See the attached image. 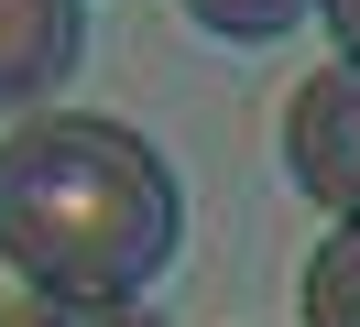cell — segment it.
<instances>
[{
	"mask_svg": "<svg viewBox=\"0 0 360 327\" xmlns=\"http://www.w3.org/2000/svg\"><path fill=\"white\" fill-rule=\"evenodd\" d=\"M175 240H186V196L142 131L44 109L0 142V273L22 295L131 305L175 262Z\"/></svg>",
	"mask_w": 360,
	"mask_h": 327,
	"instance_id": "6da1fadb",
	"label": "cell"
},
{
	"mask_svg": "<svg viewBox=\"0 0 360 327\" xmlns=\"http://www.w3.org/2000/svg\"><path fill=\"white\" fill-rule=\"evenodd\" d=\"M284 174H295V196L360 218V65L349 55L295 77V98H284Z\"/></svg>",
	"mask_w": 360,
	"mask_h": 327,
	"instance_id": "7a4b0ae2",
	"label": "cell"
},
{
	"mask_svg": "<svg viewBox=\"0 0 360 327\" xmlns=\"http://www.w3.org/2000/svg\"><path fill=\"white\" fill-rule=\"evenodd\" d=\"M77 55H88V11L77 0H0V109L66 87Z\"/></svg>",
	"mask_w": 360,
	"mask_h": 327,
	"instance_id": "3957f363",
	"label": "cell"
},
{
	"mask_svg": "<svg viewBox=\"0 0 360 327\" xmlns=\"http://www.w3.org/2000/svg\"><path fill=\"white\" fill-rule=\"evenodd\" d=\"M306 327H360V218L316 240V262H306Z\"/></svg>",
	"mask_w": 360,
	"mask_h": 327,
	"instance_id": "277c9868",
	"label": "cell"
},
{
	"mask_svg": "<svg viewBox=\"0 0 360 327\" xmlns=\"http://www.w3.org/2000/svg\"><path fill=\"white\" fill-rule=\"evenodd\" d=\"M11 327H164L153 305H98V295H11Z\"/></svg>",
	"mask_w": 360,
	"mask_h": 327,
	"instance_id": "5b68a950",
	"label": "cell"
},
{
	"mask_svg": "<svg viewBox=\"0 0 360 327\" xmlns=\"http://www.w3.org/2000/svg\"><path fill=\"white\" fill-rule=\"evenodd\" d=\"M295 11L306 0H186V22L219 44H273V33H295Z\"/></svg>",
	"mask_w": 360,
	"mask_h": 327,
	"instance_id": "8992f818",
	"label": "cell"
},
{
	"mask_svg": "<svg viewBox=\"0 0 360 327\" xmlns=\"http://www.w3.org/2000/svg\"><path fill=\"white\" fill-rule=\"evenodd\" d=\"M316 11H328V33H338V55L360 65V0H316Z\"/></svg>",
	"mask_w": 360,
	"mask_h": 327,
	"instance_id": "52a82bcc",
	"label": "cell"
}]
</instances>
